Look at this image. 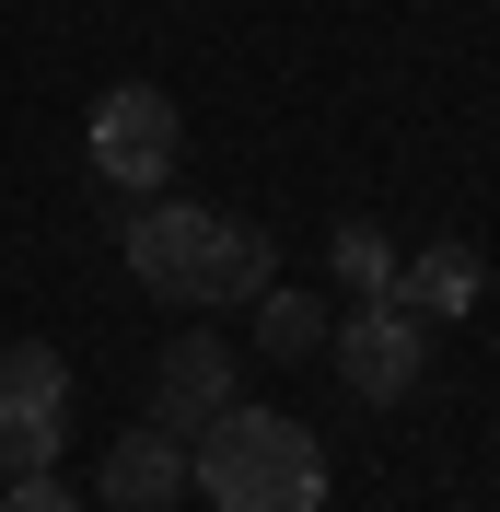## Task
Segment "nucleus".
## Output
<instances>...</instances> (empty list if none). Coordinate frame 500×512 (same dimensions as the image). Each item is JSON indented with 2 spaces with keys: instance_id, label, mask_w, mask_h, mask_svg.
<instances>
[{
  "instance_id": "7",
  "label": "nucleus",
  "mask_w": 500,
  "mask_h": 512,
  "mask_svg": "<svg viewBox=\"0 0 500 512\" xmlns=\"http://www.w3.org/2000/svg\"><path fill=\"white\" fill-rule=\"evenodd\" d=\"M384 303H407L419 326H466L477 303H489V268H477V245H454V233H442V245H419V256L396 268V291H384Z\"/></svg>"
},
{
  "instance_id": "3",
  "label": "nucleus",
  "mask_w": 500,
  "mask_h": 512,
  "mask_svg": "<svg viewBox=\"0 0 500 512\" xmlns=\"http://www.w3.org/2000/svg\"><path fill=\"white\" fill-rule=\"evenodd\" d=\"M175 152H187V117H175L163 82H105V94H94V117H82V163H94V187L152 198L163 175H175Z\"/></svg>"
},
{
  "instance_id": "4",
  "label": "nucleus",
  "mask_w": 500,
  "mask_h": 512,
  "mask_svg": "<svg viewBox=\"0 0 500 512\" xmlns=\"http://www.w3.org/2000/svg\"><path fill=\"white\" fill-rule=\"evenodd\" d=\"M70 454V361L47 338L0 350V478H47Z\"/></svg>"
},
{
  "instance_id": "6",
  "label": "nucleus",
  "mask_w": 500,
  "mask_h": 512,
  "mask_svg": "<svg viewBox=\"0 0 500 512\" xmlns=\"http://www.w3.org/2000/svg\"><path fill=\"white\" fill-rule=\"evenodd\" d=\"M233 408V350H221L210 326H187L175 350L152 361V431H175V443H198L210 419Z\"/></svg>"
},
{
  "instance_id": "11",
  "label": "nucleus",
  "mask_w": 500,
  "mask_h": 512,
  "mask_svg": "<svg viewBox=\"0 0 500 512\" xmlns=\"http://www.w3.org/2000/svg\"><path fill=\"white\" fill-rule=\"evenodd\" d=\"M0 512H82V501H70L59 466H47V478H12V489H0Z\"/></svg>"
},
{
  "instance_id": "10",
  "label": "nucleus",
  "mask_w": 500,
  "mask_h": 512,
  "mask_svg": "<svg viewBox=\"0 0 500 512\" xmlns=\"http://www.w3.org/2000/svg\"><path fill=\"white\" fill-rule=\"evenodd\" d=\"M326 256H338L349 303H384V291H396V245H384V222H338V233H326Z\"/></svg>"
},
{
  "instance_id": "8",
  "label": "nucleus",
  "mask_w": 500,
  "mask_h": 512,
  "mask_svg": "<svg viewBox=\"0 0 500 512\" xmlns=\"http://www.w3.org/2000/svg\"><path fill=\"white\" fill-rule=\"evenodd\" d=\"M94 489H105L117 512H175V501H187V443L140 419L128 443H105V478H94Z\"/></svg>"
},
{
  "instance_id": "5",
  "label": "nucleus",
  "mask_w": 500,
  "mask_h": 512,
  "mask_svg": "<svg viewBox=\"0 0 500 512\" xmlns=\"http://www.w3.org/2000/svg\"><path fill=\"white\" fill-rule=\"evenodd\" d=\"M326 350H338V373H349L361 408H396V396H419V373H431V326L407 315V303H349V315L326 326Z\"/></svg>"
},
{
  "instance_id": "9",
  "label": "nucleus",
  "mask_w": 500,
  "mask_h": 512,
  "mask_svg": "<svg viewBox=\"0 0 500 512\" xmlns=\"http://www.w3.org/2000/svg\"><path fill=\"white\" fill-rule=\"evenodd\" d=\"M326 326H338V315H326L314 291H291V280H268V291H256V350H268V361L326 350Z\"/></svg>"
},
{
  "instance_id": "2",
  "label": "nucleus",
  "mask_w": 500,
  "mask_h": 512,
  "mask_svg": "<svg viewBox=\"0 0 500 512\" xmlns=\"http://www.w3.org/2000/svg\"><path fill=\"white\" fill-rule=\"evenodd\" d=\"M187 489L210 512H326V443L280 408H233L187 443Z\"/></svg>"
},
{
  "instance_id": "1",
  "label": "nucleus",
  "mask_w": 500,
  "mask_h": 512,
  "mask_svg": "<svg viewBox=\"0 0 500 512\" xmlns=\"http://www.w3.org/2000/svg\"><path fill=\"white\" fill-rule=\"evenodd\" d=\"M117 256H128V280L152 291V303H256V291L280 280V245L256 222H233V210H198V198H163L152 187V210H128V233H117Z\"/></svg>"
}]
</instances>
